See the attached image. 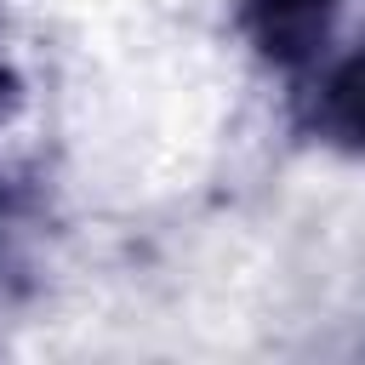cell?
<instances>
[{
    "instance_id": "cell-1",
    "label": "cell",
    "mask_w": 365,
    "mask_h": 365,
    "mask_svg": "<svg viewBox=\"0 0 365 365\" xmlns=\"http://www.w3.org/2000/svg\"><path fill=\"white\" fill-rule=\"evenodd\" d=\"M336 6L342 0H240V23H245V40L257 46L262 63L302 68L331 40Z\"/></svg>"
},
{
    "instance_id": "cell-2",
    "label": "cell",
    "mask_w": 365,
    "mask_h": 365,
    "mask_svg": "<svg viewBox=\"0 0 365 365\" xmlns=\"http://www.w3.org/2000/svg\"><path fill=\"white\" fill-rule=\"evenodd\" d=\"M308 125L331 148L365 154V40L325 68V80L314 86V103H308Z\"/></svg>"
},
{
    "instance_id": "cell-3",
    "label": "cell",
    "mask_w": 365,
    "mask_h": 365,
    "mask_svg": "<svg viewBox=\"0 0 365 365\" xmlns=\"http://www.w3.org/2000/svg\"><path fill=\"white\" fill-rule=\"evenodd\" d=\"M11 103H17V74H11V68H0V120L11 114Z\"/></svg>"
}]
</instances>
